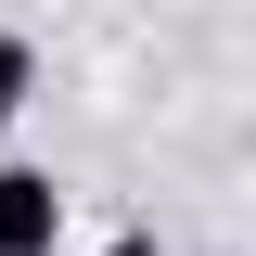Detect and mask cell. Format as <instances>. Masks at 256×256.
<instances>
[{
  "mask_svg": "<svg viewBox=\"0 0 256 256\" xmlns=\"http://www.w3.org/2000/svg\"><path fill=\"white\" fill-rule=\"evenodd\" d=\"M64 244V180L52 166H0V256H52Z\"/></svg>",
  "mask_w": 256,
  "mask_h": 256,
  "instance_id": "6da1fadb",
  "label": "cell"
},
{
  "mask_svg": "<svg viewBox=\"0 0 256 256\" xmlns=\"http://www.w3.org/2000/svg\"><path fill=\"white\" fill-rule=\"evenodd\" d=\"M26 90H38V52H26V38H0V128L26 116Z\"/></svg>",
  "mask_w": 256,
  "mask_h": 256,
  "instance_id": "7a4b0ae2",
  "label": "cell"
},
{
  "mask_svg": "<svg viewBox=\"0 0 256 256\" xmlns=\"http://www.w3.org/2000/svg\"><path fill=\"white\" fill-rule=\"evenodd\" d=\"M102 256H166V244H154V230H116V244H102Z\"/></svg>",
  "mask_w": 256,
  "mask_h": 256,
  "instance_id": "3957f363",
  "label": "cell"
}]
</instances>
